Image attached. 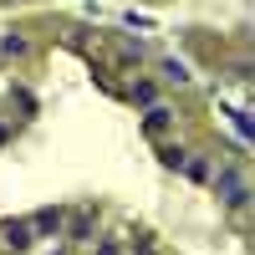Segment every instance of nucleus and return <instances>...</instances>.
Here are the masks:
<instances>
[{"mask_svg":"<svg viewBox=\"0 0 255 255\" xmlns=\"http://www.w3.org/2000/svg\"><path fill=\"white\" fill-rule=\"evenodd\" d=\"M163 82H168V87H184V82H189V67L168 56V61H163Z\"/></svg>","mask_w":255,"mask_h":255,"instance_id":"nucleus-7","label":"nucleus"},{"mask_svg":"<svg viewBox=\"0 0 255 255\" xmlns=\"http://www.w3.org/2000/svg\"><path fill=\"white\" fill-rule=\"evenodd\" d=\"M61 225H67V209L51 204V209H41V215L31 220V235H36V240H51V235H61Z\"/></svg>","mask_w":255,"mask_h":255,"instance_id":"nucleus-3","label":"nucleus"},{"mask_svg":"<svg viewBox=\"0 0 255 255\" xmlns=\"http://www.w3.org/2000/svg\"><path fill=\"white\" fill-rule=\"evenodd\" d=\"M61 235H67L72 245H92V235H97V204H82L72 215V225H61Z\"/></svg>","mask_w":255,"mask_h":255,"instance_id":"nucleus-2","label":"nucleus"},{"mask_svg":"<svg viewBox=\"0 0 255 255\" xmlns=\"http://www.w3.org/2000/svg\"><path fill=\"white\" fill-rule=\"evenodd\" d=\"M97 255H123V240H97Z\"/></svg>","mask_w":255,"mask_h":255,"instance_id":"nucleus-9","label":"nucleus"},{"mask_svg":"<svg viewBox=\"0 0 255 255\" xmlns=\"http://www.w3.org/2000/svg\"><path fill=\"white\" fill-rule=\"evenodd\" d=\"M215 194H220V204H225V209H235V215H240V209L250 204L245 168H235V163H230V168H215Z\"/></svg>","mask_w":255,"mask_h":255,"instance_id":"nucleus-1","label":"nucleus"},{"mask_svg":"<svg viewBox=\"0 0 255 255\" xmlns=\"http://www.w3.org/2000/svg\"><path fill=\"white\" fill-rule=\"evenodd\" d=\"M31 220H10V225H0V245L5 250H31Z\"/></svg>","mask_w":255,"mask_h":255,"instance_id":"nucleus-4","label":"nucleus"},{"mask_svg":"<svg viewBox=\"0 0 255 255\" xmlns=\"http://www.w3.org/2000/svg\"><path fill=\"white\" fill-rule=\"evenodd\" d=\"M184 158H189L184 148H163V163H168V168H184Z\"/></svg>","mask_w":255,"mask_h":255,"instance_id":"nucleus-8","label":"nucleus"},{"mask_svg":"<svg viewBox=\"0 0 255 255\" xmlns=\"http://www.w3.org/2000/svg\"><path fill=\"white\" fill-rule=\"evenodd\" d=\"M184 174L194 179V184H204V179H215V163H209L204 153H189V158H184Z\"/></svg>","mask_w":255,"mask_h":255,"instance_id":"nucleus-5","label":"nucleus"},{"mask_svg":"<svg viewBox=\"0 0 255 255\" xmlns=\"http://www.w3.org/2000/svg\"><path fill=\"white\" fill-rule=\"evenodd\" d=\"M168 123H174V113H168V108H148V123H143V128L158 138V133H168Z\"/></svg>","mask_w":255,"mask_h":255,"instance_id":"nucleus-6","label":"nucleus"}]
</instances>
